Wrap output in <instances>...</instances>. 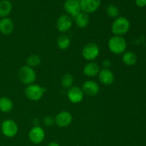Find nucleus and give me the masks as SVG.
Wrapping results in <instances>:
<instances>
[{
  "instance_id": "obj_27",
  "label": "nucleus",
  "mask_w": 146,
  "mask_h": 146,
  "mask_svg": "<svg viewBox=\"0 0 146 146\" xmlns=\"http://www.w3.org/2000/svg\"><path fill=\"white\" fill-rule=\"evenodd\" d=\"M111 61L109 59H105L103 61V66L104 68H108L111 66Z\"/></svg>"
},
{
  "instance_id": "obj_14",
  "label": "nucleus",
  "mask_w": 146,
  "mask_h": 146,
  "mask_svg": "<svg viewBox=\"0 0 146 146\" xmlns=\"http://www.w3.org/2000/svg\"><path fill=\"white\" fill-rule=\"evenodd\" d=\"M100 82L105 86H111L114 81V74L108 68L100 70L98 74Z\"/></svg>"
},
{
  "instance_id": "obj_17",
  "label": "nucleus",
  "mask_w": 146,
  "mask_h": 146,
  "mask_svg": "<svg viewBox=\"0 0 146 146\" xmlns=\"http://www.w3.org/2000/svg\"><path fill=\"white\" fill-rule=\"evenodd\" d=\"M75 21L77 27L80 29H84L87 27L90 22V17L88 14L81 11L75 17Z\"/></svg>"
},
{
  "instance_id": "obj_2",
  "label": "nucleus",
  "mask_w": 146,
  "mask_h": 146,
  "mask_svg": "<svg viewBox=\"0 0 146 146\" xmlns=\"http://www.w3.org/2000/svg\"><path fill=\"white\" fill-rule=\"evenodd\" d=\"M108 46L113 54H121L125 52L127 48V42L123 36L114 35L108 40Z\"/></svg>"
},
{
  "instance_id": "obj_8",
  "label": "nucleus",
  "mask_w": 146,
  "mask_h": 146,
  "mask_svg": "<svg viewBox=\"0 0 146 146\" xmlns=\"http://www.w3.org/2000/svg\"><path fill=\"white\" fill-rule=\"evenodd\" d=\"M29 138L30 141L34 144H40L45 138V132L39 125L34 126L31 128L29 133Z\"/></svg>"
},
{
  "instance_id": "obj_26",
  "label": "nucleus",
  "mask_w": 146,
  "mask_h": 146,
  "mask_svg": "<svg viewBox=\"0 0 146 146\" xmlns=\"http://www.w3.org/2000/svg\"><path fill=\"white\" fill-rule=\"evenodd\" d=\"M135 4L139 7H144L146 6V0H135Z\"/></svg>"
},
{
  "instance_id": "obj_12",
  "label": "nucleus",
  "mask_w": 146,
  "mask_h": 146,
  "mask_svg": "<svg viewBox=\"0 0 146 146\" xmlns=\"http://www.w3.org/2000/svg\"><path fill=\"white\" fill-rule=\"evenodd\" d=\"M83 92L84 95H86L88 96L94 97L96 96L98 94L100 90L99 85L94 81H87L83 84L82 86Z\"/></svg>"
},
{
  "instance_id": "obj_19",
  "label": "nucleus",
  "mask_w": 146,
  "mask_h": 146,
  "mask_svg": "<svg viewBox=\"0 0 146 146\" xmlns=\"http://www.w3.org/2000/svg\"><path fill=\"white\" fill-rule=\"evenodd\" d=\"M12 101L7 97L0 98V111L3 113H9L13 109Z\"/></svg>"
},
{
  "instance_id": "obj_1",
  "label": "nucleus",
  "mask_w": 146,
  "mask_h": 146,
  "mask_svg": "<svg viewBox=\"0 0 146 146\" xmlns=\"http://www.w3.org/2000/svg\"><path fill=\"white\" fill-rule=\"evenodd\" d=\"M130 29V22L123 17H118L115 19L111 26V31L115 36H123L128 32Z\"/></svg>"
},
{
  "instance_id": "obj_28",
  "label": "nucleus",
  "mask_w": 146,
  "mask_h": 146,
  "mask_svg": "<svg viewBox=\"0 0 146 146\" xmlns=\"http://www.w3.org/2000/svg\"><path fill=\"white\" fill-rule=\"evenodd\" d=\"M47 146H60V145L56 142H51V143H50L48 144Z\"/></svg>"
},
{
  "instance_id": "obj_6",
  "label": "nucleus",
  "mask_w": 146,
  "mask_h": 146,
  "mask_svg": "<svg viewBox=\"0 0 146 146\" xmlns=\"http://www.w3.org/2000/svg\"><path fill=\"white\" fill-rule=\"evenodd\" d=\"M19 131L17 123L11 119H7L1 123V132L7 138H13Z\"/></svg>"
},
{
  "instance_id": "obj_20",
  "label": "nucleus",
  "mask_w": 146,
  "mask_h": 146,
  "mask_svg": "<svg viewBox=\"0 0 146 146\" xmlns=\"http://www.w3.org/2000/svg\"><path fill=\"white\" fill-rule=\"evenodd\" d=\"M122 61L125 65L133 66L137 62V56L132 51H125L123 54Z\"/></svg>"
},
{
  "instance_id": "obj_21",
  "label": "nucleus",
  "mask_w": 146,
  "mask_h": 146,
  "mask_svg": "<svg viewBox=\"0 0 146 146\" xmlns=\"http://www.w3.org/2000/svg\"><path fill=\"white\" fill-rule=\"evenodd\" d=\"M57 46L61 50H66L71 45V39L66 34H62L59 36L57 38Z\"/></svg>"
},
{
  "instance_id": "obj_4",
  "label": "nucleus",
  "mask_w": 146,
  "mask_h": 146,
  "mask_svg": "<svg viewBox=\"0 0 146 146\" xmlns=\"http://www.w3.org/2000/svg\"><path fill=\"white\" fill-rule=\"evenodd\" d=\"M45 93V89L37 84L27 86L25 89V96L28 99L32 101H37L41 99Z\"/></svg>"
},
{
  "instance_id": "obj_30",
  "label": "nucleus",
  "mask_w": 146,
  "mask_h": 146,
  "mask_svg": "<svg viewBox=\"0 0 146 146\" xmlns=\"http://www.w3.org/2000/svg\"><path fill=\"white\" fill-rule=\"evenodd\" d=\"M0 1H1V0H0Z\"/></svg>"
},
{
  "instance_id": "obj_25",
  "label": "nucleus",
  "mask_w": 146,
  "mask_h": 146,
  "mask_svg": "<svg viewBox=\"0 0 146 146\" xmlns=\"http://www.w3.org/2000/svg\"><path fill=\"white\" fill-rule=\"evenodd\" d=\"M43 123L45 126L46 127H50L52 126L54 123H55V121H54V118L52 116H50V115H46L44 118L43 119Z\"/></svg>"
},
{
  "instance_id": "obj_23",
  "label": "nucleus",
  "mask_w": 146,
  "mask_h": 146,
  "mask_svg": "<svg viewBox=\"0 0 146 146\" xmlns=\"http://www.w3.org/2000/svg\"><path fill=\"white\" fill-rule=\"evenodd\" d=\"M61 84L64 88H70L74 84V77L71 74H65L61 78Z\"/></svg>"
},
{
  "instance_id": "obj_11",
  "label": "nucleus",
  "mask_w": 146,
  "mask_h": 146,
  "mask_svg": "<svg viewBox=\"0 0 146 146\" xmlns=\"http://www.w3.org/2000/svg\"><path fill=\"white\" fill-rule=\"evenodd\" d=\"M81 11L89 14L94 13L99 8L101 0H81Z\"/></svg>"
},
{
  "instance_id": "obj_22",
  "label": "nucleus",
  "mask_w": 146,
  "mask_h": 146,
  "mask_svg": "<svg viewBox=\"0 0 146 146\" xmlns=\"http://www.w3.org/2000/svg\"><path fill=\"white\" fill-rule=\"evenodd\" d=\"M41 59L40 56L37 54H32L29 56L27 60V65L31 68L38 66L41 64Z\"/></svg>"
},
{
  "instance_id": "obj_18",
  "label": "nucleus",
  "mask_w": 146,
  "mask_h": 146,
  "mask_svg": "<svg viewBox=\"0 0 146 146\" xmlns=\"http://www.w3.org/2000/svg\"><path fill=\"white\" fill-rule=\"evenodd\" d=\"M12 10V4L9 0H1L0 1V17H7Z\"/></svg>"
},
{
  "instance_id": "obj_29",
  "label": "nucleus",
  "mask_w": 146,
  "mask_h": 146,
  "mask_svg": "<svg viewBox=\"0 0 146 146\" xmlns=\"http://www.w3.org/2000/svg\"><path fill=\"white\" fill-rule=\"evenodd\" d=\"M78 1H81V0H78Z\"/></svg>"
},
{
  "instance_id": "obj_10",
  "label": "nucleus",
  "mask_w": 146,
  "mask_h": 146,
  "mask_svg": "<svg viewBox=\"0 0 146 146\" xmlns=\"http://www.w3.org/2000/svg\"><path fill=\"white\" fill-rule=\"evenodd\" d=\"M72 115L68 111H61L54 118L55 123L60 128L68 127L72 122Z\"/></svg>"
},
{
  "instance_id": "obj_16",
  "label": "nucleus",
  "mask_w": 146,
  "mask_h": 146,
  "mask_svg": "<svg viewBox=\"0 0 146 146\" xmlns=\"http://www.w3.org/2000/svg\"><path fill=\"white\" fill-rule=\"evenodd\" d=\"M100 67L96 63L89 62L86 64L84 67L83 72L85 76L88 77H94L98 74L100 71Z\"/></svg>"
},
{
  "instance_id": "obj_5",
  "label": "nucleus",
  "mask_w": 146,
  "mask_h": 146,
  "mask_svg": "<svg viewBox=\"0 0 146 146\" xmlns=\"http://www.w3.org/2000/svg\"><path fill=\"white\" fill-rule=\"evenodd\" d=\"M82 56L87 61H94L99 55L100 48L95 43H88L82 49Z\"/></svg>"
},
{
  "instance_id": "obj_7",
  "label": "nucleus",
  "mask_w": 146,
  "mask_h": 146,
  "mask_svg": "<svg viewBox=\"0 0 146 146\" xmlns=\"http://www.w3.org/2000/svg\"><path fill=\"white\" fill-rule=\"evenodd\" d=\"M64 10L69 15L75 18L79 13L81 12V4L78 0H66L64 3Z\"/></svg>"
},
{
  "instance_id": "obj_24",
  "label": "nucleus",
  "mask_w": 146,
  "mask_h": 146,
  "mask_svg": "<svg viewBox=\"0 0 146 146\" xmlns=\"http://www.w3.org/2000/svg\"><path fill=\"white\" fill-rule=\"evenodd\" d=\"M106 14L108 17L113 19H116L117 17H118L120 14L118 8L114 4H109L106 7Z\"/></svg>"
},
{
  "instance_id": "obj_9",
  "label": "nucleus",
  "mask_w": 146,
  "mask_h": 146,
  "mask_svg": "<svg viewBox=\"0 0 146 146\" xmlns=\"http://www.w3.org/2000/svg\"><path fill=\"white\" fill-rule=\"evenodd\" d=\"M72 19L68 14H62L58 18L56 21V27L61 33H66L71 29L72 27Z\"/></svg>"
},
{
  "instance_id": "obj_13",
  "label": "nucleus",
  "mask_w": 146,
  "mask_h": 146,
  "mask_svg": "<svg viewBox=\"0 0 146 146\" xmlns=\"http://www.w3.org/2000/svg\"><path fill=\"white\" fill-rule=\"evenodd\" d=\"M67 96L68 100L73 104H78L84 99V94L81 88L78 86H72L68 88Z\"/></svg>"
},
{
  "instance_id": "obj_15",
  "label": "nucleus",
  "mask_w": 146,
  "mask_h": 146,
  "mask_svg": "<svg viewBox=\"0 0 146 146\" xmlns=\"http://www.w3.org/2000/svg\"><path fill=\"white\" fill-rule=\"evenodd\" d=\"M14 29V24L8 17L1 18L0 20V32L4 35H9Z\"/></svg>"
},
{
  "instance_id": "obj_3",
  "label": "nucleus",
  "mask_w": 146,
  "mask_h": 146,
  "mask_svg": "<svg viewBox=\"0 0 146 146\" xmlns=\"http://www.w3.org/2000/svg\"><path fill=\"white\" fill-rule=\"evenodd\" d=\"M19 81L25 85H31L34 83L36 78V74L34 68L25 65L19 68L18 72Z\"/></svg>"
}]
</instances>
